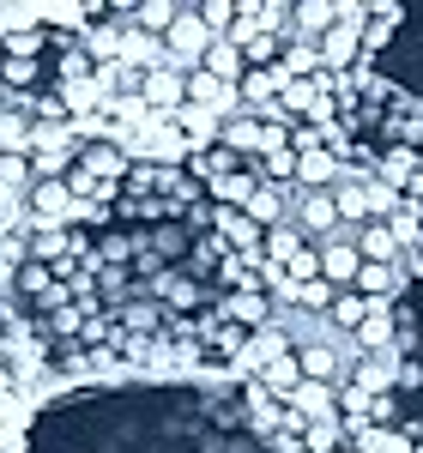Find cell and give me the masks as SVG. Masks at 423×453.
<instances>
[{
    "instance_id": "3",
    "label": "cell",
    "mask_w": 423,
    "mask_h": 453,
    "mask_svg": "<svg viewBox=\"0 0 423 453\" xmlns=\"http://www.w3.org/2000/svg\"><path fill=\"white\" fill-rule=\"evenodd\" d=\"M200 67H206L212 79H224V85H242V79H248V55H242V42H236V36H218Z\"/></svg>"
},
{
    "instance_id": "2",
    "label": "cell",
    "mask_w": 423,
    "mask_h": 453,
    "mask_svg": "<svg viewBox=\"0 0 423 453\" xmlns=\"http://www.w3.org/2000/svg\"><path fill=\"white\" fill-rule=\"evenodd\" d=\"M351 242L363 248V260H381V266H393V260H411V248L393 236V224H351Z\"/></svg>"
},
{
    "instance_id": "1",
    "label": "cell",
    "mask_w": 423,
    "mask_h": 453,
    "mask_svg": "<svg viewBox=\"0 0 423 453\" xmlns=\"http://www.w3.org/2000/svg\"><path fill=\"white\" fill-rule=\"evenodd\" d=\"M290 224L309 236V242H333V236H345V218H339V200L333 194H309V188H296V211H290Z\"/></svg>"
}]
</instances>
